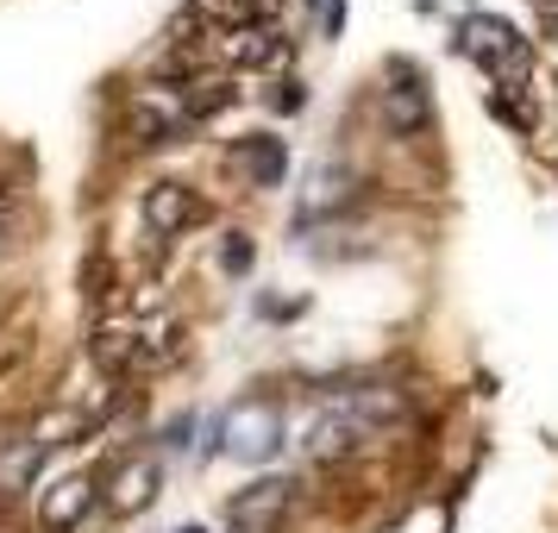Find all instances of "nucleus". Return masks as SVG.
Wrapping results in <instances>:
<instances>
[{
    "label": "nucleus",
    "mask_w": 558,
    "mask_h": 533,
    "mask_svg": "<svg viewBox=\"0 0 558 533\" xmlns=\"http://www.w3.org/2000/svg\"><path fill=\"white\" fill-rule=\"evenodd\" d=\"M364 439H371V427L352 414V402H339V408H327V414L307 427L302 452L307 458H339V452H352V446H364Z\"/></svg>",
    "instance_id": "obj_7"
},
{
    "label": "nucleus",
    "mask_w": 558,
    "mask_h": 533,
    "mask_svg": "<svg viewBox=\"0 0 558 533\" xmlns=\"http://www.w3.org/2000/svg\"><path fill=\"white\" fill-rule=\"evenodd\" d=\"M302 101H307V88H302V82H282V95H277L282 113H302Z\"/></svg>",
    "instance_id": "obj_15"
},
{
    "label": "nucleus",
    "mask_w": 558,
    "mask_h": 533,
    "mask_svg": "<svg viewBox=\"0 0 558 533\" xmlns=\"http://www.w3.org/2000/svg\"><path fill=\"white\" fill-rule=\"evenodd\" d=\"M383 113H389L396 138H421V132L433 126V95H427V82L414 76V70H396V76H389V88H383Z\"/></svg>",
    "instance_id": "obj_5"
},
{
    "label": "nucleus",
    "mask_w": 558,
    "mask_h": 533,
    "mask_svg": "<svg viewBox=\"0 0 558 533\" xmlns=\"http://www.w3.org/2000/svg\"><path fill=\"white\" fill-rule=\"evenodd\" d=\"M282 0H195V26L239 32V26H270Z\"/></svg>",
    "instance_id": "obj_9"
},
{
    "label": "nucleus",
    "mask_w": 558,
    "mask_h": 533,
    "mask_svg": "<svg viewBox=\"0 0 558 533\" xmlns=\"http://www.w3.org/2000/svg\"><path fill=\"white\" fill-rule=\"evenodd\" d=\"M151 489H157V471H151V464H132L126 477L113 483V514H126V508L151 502Z\"/></svg>",
    "instance_id": "obj_13"
},
{
    "label": "nucleus",
    "mask_w": 558,
    "mask_h": 533,
    "mask_svg": "<svg viewBox=\"0 0 558 533\" xmlns=\"http://www.w3.org/2000/svg\"><path fill=\"white\" fill-rule=\"evenodd\" d=\"M239 439H232V452L239 458H270L277 452V414L270 408H252V421H239Z\"/></svg>",
    "instance_id": "obj_12"
},
{
    "label": "nucleus",
    "mask_w": 558,
    "mask_h": 533,
    "mask_svg": "<svg viewBox=\"0 0 558 533\" xmlns=\"http://www.w3.org/2000/svg\"><path fill=\"white\" fill-rule=\"evenodd\" d=\"M88 508H95V483L88 477H63L51 496H45V521H51V528H76Z\"/></svg>",
    "instance_id": "obj_11"
},
{
    "label": "nucleus",
    "mask_w": 558,
    "mask_h": 533,
    "mask_svg": "<svg viewBox=\"0 0 558 533\" xmlns=\"http://www.w3.org/2000/svg\"><path fill=\"white\" fill-rule=\"evenodd\" d=\"M220 264H227V277H245L257 264V245L245 239V232H227V245H220Z\"/></svg>",
    "instance_id": "obj_14"
},
{
    "label": "nucleus",
    "mask_w": 558,
    "mask_h": 533,
    "mask_svg": "<svg viewBox=\"0 0 558 533\" xmlns=\"http://www.w3.org/2000/svg\"><path fill=\"white\" fill-rule=\"evenodd\" d=\"M232 163L245 170V182H252V189H277L282 170H289V157H282V138H270V132H252V138H239V145H232Z\"/></svg>",
    "instance_id": "obj_8"
},
{
    "label": "nucleus",
    "mask_w": 558,
    "mask_h": 533,
    "mask_svg": "<svg viewBox=\"0 0 558 533\" xmlns=\"http://www.w3.org/2000/svg\"><path fill=\"white\" fill-rule=\"evenodd\" d=\"M195 220H202V202H195L189 182H151V189H145V227H151L157 239H177V232H189Z\"/></svg>",
    "instance_id": "obj_6"
},
{
    "label": "nucleus",
    "mask_w": 558,
    "mask_h": 533,
    "mask_svg": "<svg viewBox=\"0 0 558 533\" xmlns=\"http://www.w3.org/2000/svg\"><path fill=\"white\" fill-rule=\"evenodd\" d=\"M464 57L496 88H527V76H533V45L508 20H496V13H471L464 20Z\"/></svg>",
    "instance_id": "obj_1"
},
{
    "label": "nucleus",
    "mask_w": 558,
    "mask_h": 533,
    "mask_svg": "<svg viewBox=\"0 0 558 533\" xmlns=\"http://www.w3.org/2000/svg\"><path fill=\"white\" fill-rule=\"evenodd\" d=\"M182 533H202V528H182Z\"/></svg>",
    "instance_id": "obj_16"
},
{
    "label": "nucleus",
    "mask_w": 558,
    "mask_h": 533,
    "mask_svg": "<svg viewBox=\"0 0 558 533\" xmlns=\"http://www.w3.org/2000/svg\"><path fill=\"white\" fill-rule=\"evenodd\" d=\"M132 132H138V145H177L182 132H195L189 107H182V88H157L151 82L132 101Z\"/></svg>",
    "instance_id": "obj_3"
},
{
    "label": "nucleus",
    "mask_w": 558,
    "mask_h": 533,
    "mask_svg": "<svg viewBox=\"0 0 558 533\" xmlns=\"http://www.w3.org/2000/svg\"><path fill=\"white\" fill-rule=\"evenodd\" d=\"M289 32L270 20V26H239V32H214L202 45L207 63H220V70H277V63H289Z\"/></svg>",
    "instance_id": "obj_2"
},
{
    "label": "nucleus",
    "mask_w": 558,
    "mask_h": 533,
    "mask_svg": "<svg viewBox=\"0 0 558 533\" xmlns=\"http://www.w3.org/2000/svg\"><path fill=\"white\" fill-rule=\"evenodd\" d=\"M88 358L101 364L107 377H126L132 364H145V332H126V327H101L88 339Z\"/></svg>",
    "instance_id": "obj_10"
},
{
    "label": "nucleus",
    "mask_w": 558,
    "mask_h": 533,
    "mask_svg": "<svg viewBox=\"0 0 558 533\" xmlns=\"http://www.w3.org/2000/svg\"><path fill=\"white\" fill-rule=\"evenodd\" d=\"M289 502H295V483H289V477L252 483V489L232 502V533H277L282 514H289Z\"/></svg>",
    "instance_id": "obj_4"
}]
</instances>
